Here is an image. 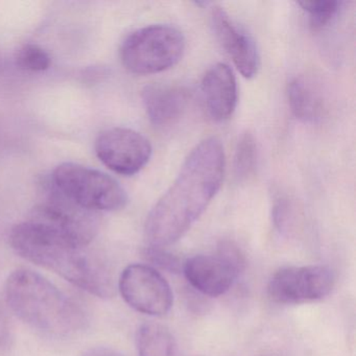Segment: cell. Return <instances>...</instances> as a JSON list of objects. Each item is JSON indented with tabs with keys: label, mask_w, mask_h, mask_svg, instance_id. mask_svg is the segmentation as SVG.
Instances as JSON below:
<instances>
[{
	"label": "cell",
	"mask_w": 356,
	"mask_h": 356,
	"mask_svg": "<svg viewBox=\"0 0 356 356\" xmlns=\"http://www.w3.org/2000/svg\"><path fill=\"white\" fill-rule=\"evenodd\" d=\"M289 107L298 120L310 122L320 120L324 113L325 101L322 92L312 81L298 76L287 88Z\"/></svg>",
	"instance_id": "5bb4252c"
},
{
	"label": "cell",
	"mask_w": 356,
	"mask_h": 356,
	"mask_svg": "<svg viewBox=\"0 0 356 356\" xmlns=\"http://www.w3.org/2000/svg\"><path fill=\"white\" fill-rule=\"evenodd\" d=\"M299 5L309 15L312 28L314 30H321L337 15L341 9V3L333 1V0H320V1H303Z\"/></svg>",
	"instance_id": "ac0fdd59"
},
{
	"label": "cell",
	"mask_w": 356,
	"mask_h": 356,
	"mask_svg": "<svg viewBox=\"0 0 356 356\" xmlns=\"http://www.w3.org/2000/svg\"><path fill=\"white\" fill-rule=\"evenodd\" d=\"M118 289L129 306L147 316H165L174 303L170 285L149 264H131L118 281Z\"/></svg>",
	"instance_id": "ba28073f"
},
{
	"label": "cell",
	"mask_w": 356,
	"mask_h": 356,
	"mask_svg": "<svg viewBox=\"0 0 356 356\" xmlns=\"http://www.w3.org/2000/svg\"><path fill=\"white\" fill-rule=\"evenodd\" d=\"M145 257L149 266L152 268H161L170 273H179L182 270L183 264H181L180 259L174 254L166 251L164 248L159 247H147L145 251Z\"/></svg>",
	"instance_id": "d6986e66"
},
{
	"label": "cell",
	"mask_w": 356,
	"mask_h": 356,
	"mask_svg": "<svg viewBox=\"0 0 356 356\" xmlns=\"http://www.w3.org/2000/svg\"><path fill=\"white\" fill-rule=\"evenodd\" d=\"M95 149L104 165L124 176L140 172L151 159L153 151L147 137L127 128L107 129L99 133Z\"/></svg>",
	"instance_id": "9c48e42d"
},
{
	"label": "cell",
	"mask_w": 356,
	"mask_h": 356,
	"mask_svg": "<svg viewBox=\"0 0 356 356\" xmlns=\"http://www.w3.org/2000/svg\"><path fill=\"white\" fill-rule=\"evenodd\" d=\"M334 284V273L329 266H287L273 275L268 293L275 303L291 305L323 299Z\"/></svg>",
	"instance_id": "52a82bcc"
},
{
	"label": "cell",
	"mask_w": 356,
	"mask_h": 356,
	"mask_svg": "<svg viewBox=\"0 0 356 356\" xmlns=\"http://www.w3.org/2000/svg\"><path fill=\"white\" fill-rule=\"evenodd\" d=\"M9 321L3 309H0V346L3 345L9 339Z\"/></svg>",
	"instance_id": "603a6c76"
},
{
	"label": "cell",
	"mask_w": 356,
	"mask_h": 356,
	"mask_svg": "<svg viewBox=\"0 0 356 356\" xmlns=\"http://www.w3.org/2000/svg\"><path fill=\"white\" fill-rule=\"evenodd\" d=\"M204 99L210 116L216 122L228 120L237 104L236 79L227 64L218 63L206 72L202 82Z\"/></svg>",
	"instance_id": "7c38bea8"
},
{
	"label": "cell",
	"mask_w": 356,
	"mask_h": 356,
	"mask_svg": "<svg viewBox=\"0 0 356 356\" xmlns=\"http://www.w3.org/2000/svg\"><path fill=\"white\" fill-rule=\"evenodd\" d=\"M141 97L149 120L157 127L178 122L188 103V93L184 88L160 83L145 86Z\"/></svg>",
	"instance_id": "4fadbf2b"
},
{
	"label": "cell",
	"mask_w": 356,
	"mask_h": 356,
	"mask_svg": "<svg viewBox=\"0 0 356 356\" xmlns=\"http://www.w3.org/2000/svg\"><path fill=\"white\" fill-rule=\"evenodd\" d=\"M51 181L62 195L89 211H116L128 203L126 191L115 179L82 164H60Z\"/></svg>",
	"instance_id": "277c9868"
},
{
	"label": "cell",
	"mask_w": 356,
	"mask_h": 356,
	"mask_svg": "<svg viewBox=\"0 0 356 356\" xmlns=\"http://www.w3.org/2000/svg\"><path fill=\"white\" fill-rule=\"evenodd\" d=\"M10 243L24 259L53 270L91 295L111 298L115 293L111 274L99 259L89 253L88 247L36 218L29 216L14 226Z\"/></svg>",
	"instance_id": "7a4b0ae2"
},
{
	"label": "cell",
	"mask_w": 356,
	"mask_h": 356,
	"mask_svg": "<svg viewBox=\"0 0 356 356\" xmlns=\"http://www.w3.org/2000/svg\"><path fill=\"white\" fill-rule=\"evenodd\" d=\"M212 24L218 40L232 58L239 72L245 78L255 76L259 70L260 59L253 39L237 28L222 8L216 7L212 10Z\"/></svg>",
	"instance_id": "8fae6325"
},
{
	"label": "cell",
	"mask_w": 356,
	"mask_h": 356,
	"mask_svg": "<svg viewBox=\"0 0 356 356\" xmlns=\"http://www.w3.org/2000/svg\"><path fill=\"white\" fill-rule=\"evenodd\" d=\"M43 188V200L31 212L36 218L80 245L88 247L99 231V216L70 201L49 180Z\"/></svg>",
	"instance_id": "8992f818"
},
{
	"label": "cell",
	"mask_w": 356,
	"mask_h": 356,
	"mask_svg": "<svg viewBox=\"0 0 356 356\" xmlns=\"http://www.w3.org/2000/svg\"><path fill=\"white\" fill-rule=\"evenodd\" d=\"M184 49L185 38L180 30L168 24H153L127 37L120 58L133 74H158L178 63Z\"/></svg>",
	"instance_id": "5b68a950"
},
{
	"label": "cell",
	"mask_w": 356,
	"mask_h": 356,
	"mask_svg": "<svg viewBox=\"0 0 356 356\" xmlns=\"http://www.w3.org/2000/svg\"><path fill=\"white\" fill-rule=\"evenodd\" d=\"M218 255L222 256L225 260L229 262L239 274L245 270V258L241 250L236 243L230 241H222L218 243Z\"/></svg>",
	"instance_id": "44dd1931"
},
{
	"label": "cell",
	"mask_w": 356,
	"mask_h": 356,
	"mask_svg": "<svg viewBox=\"0 0 356 356\" xmlns=\"http://www.w3.org/2000/svg\"><path fill=\"white\" fill-rule=\"evenodd\" d=\"M136 345L138 356H178L174 335L157 323H145L139 327Z\"/></svg>",
	"instance_id": "9a60e30c"
},
{
	"label": "cell",
	"mask_w": 356,
	"mask_h": 356,
	"mask_svg": "<svg viewBox=\"0 0 356 356\" xmlns=\"http://www.w3.org/2000/svg\"><path fill=\"white\" fill-rule=\"evenodd\" d=\"M225 165L224 147L216 137L191 152L172 186L147 216L145 234L149 247H168L189 230L220 188Z\"/></svg>",
	"instance_id": "6da1fadb"
},
{
	"label": "cell",
	"mask_w": 356,
	"mask_h": 356,
	"mask_svg": "<svg viewBox=\"0 0 356 356\" xmlns=\"http://www.w3.org/2000/svg\"><path fill=\"white\" fill-rule=\"evenodd\" d=\"M189 284L208 297H220L232 287L239 273L218 255H195L183 264Z\"/></svg>",
	"instance_id": "30bf717a"
},
{
	"label": "cell",
	"mask_w": 356,
	"mask_h": 356,
	"mask_svg": "<svg viewBox=\"0 0 356 356\" xmlns=\"http://www.w3.org/2000/svg\"><path fill=\"white\" fill-rule=\"evenodd\" d=\"M257 160V145L251 133L241 135L234 156V170L237 178L245 179L254 172Z\"/></svg>",
	"instance_id": "2e32d148"
},
{
	"label": "cell",
	"mask_w": 356,
	"mask_h": 356,
	"mask_svg": "<svg viewBox=\"0 0 356 356\" xmlns=\"http://www.w3.org/2000/svg\"><path fill=\"white\" fill-rule=\"evenodd\" d=\"M273 220H274L275 227L281 234H293L295 231V216L286 200H277L273 208Z\"/></svg>",
	"instance_id": "ffe728a7"
},
{
	"label": "cell",
	"mask_w": 356,
	"mask_h": 356,
	"mask_svg": "<svg viewBox=\"0 0 356 356\" xmlns=\"http://www.w3.org/2000/svg\"><path fill=\"white\" fill-rule=\"evenodd\" d=\"M82 356H124L118 350L108 347L91 348L88 351L85 352Z\"/></svg>",
	"instance_id": "7402d4cb"
},
{
	"label": "cell",
	"mask_w": 356,
	"mask_h": 356,
	"mask_svg": "<svg viewBox=\"0 0 356 356\" xmlns=\"http://www.w3.org/2000/svg\"><path fill=\"white\" fill-rule=\"evenodd\" d=\"M16 65L28 72H43L51 66V58L43 47L37 44L22 45L15 56Z\"/></svg>",
	"instance_id": "e0dca14e"
},
{
	"label": "cell",
	"mask_w": 356,
	"mask_h": 356,
	"mask_svg": "<svg viewBox=\"0 0 356 356\" xmlns=\"http://www.w3.org/2000/svg\"><path fill=\"white\" fill-rule=\"evenodd\" d=\"M5 293L12 312L40 332L66 337L84 328L82 308L38 273L14 270L6 281Z\"/></svg>",
	"instance_id": "3957f363"
}]
</instances>
